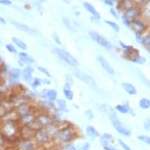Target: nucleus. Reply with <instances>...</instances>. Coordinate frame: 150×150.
Listing matches in <instances>:
<instances>
[{
	"instance_id": "nucleus-33",
	"label": "nucleus",
	"mask_w": 150,
	"mask_h": 150,
	"mask_svg": "<svg viewBox=\"0 0 150 150\" xmlns=\"http://www.w3.org/2000/svg\"><path fill=\"white\" fill-rule=\"evenodd\" d=\"M63 23H64V25L65 26V28L69 31L71 32H75V26H74V25L71 22V21L69 19V17H63Z\"/></svg>"
},
{
	"instance_id": "nucleus-46",
	"label": "nucleus",
	"mask_w": 150,
	"mask_h": 150,
	"mask_svg": "<svg viewBox=\"0 0 150 150\" xmlns=\"http://www.w3.org/2000/svg\"><path fill=\"white\" fill-rule=\"evenodd\" d=\"M144 128L145 130L150 131V118L146 119L144 122Z\"/></svg>"
},
{
	"instance_id": "nucleus-4",
	"label": "nucleus",
	"mask_w": 150,
	"mask_h": 150,
	"mask_svg": "<svg viewBox=\"0 0 150 150\" xmlns=\"http://www.w3.org/2000/svg\"><path fill=\"white\" fill-rule=\"evenodd\" d=\"M20 127L18 121H3L0 127V131L3 134L6 138L13 139L16 136H19Z\"/></svg>"
},
{
	"instance_id": "nucleus-27",
	"label": "nucleus",
	"mask_w": 150,
	"mask_h": 150,
	"mask_svg": "<svg viewBox=\"0 0 150 150\" xmlns=\"http://www.w3.org/2000/svg\"><path fill=\"white\" fill-rule=\"evenodd\" d=\"M55 104H56L57 110L61 111L64 113H66L69 112V107H68L66 100L62 98H57V101H55Z\"/></svg>"
},
{
	"instance_id": "nucleus-21",
	"label": "nucleus",
	"mask_w": 150,
	"mask_h": 150,
	"mask_svg": "<svg viewBox=\"0 0 150 150\" xmlns=\"http://www.w3.org/2000/svg\"><path fill=\"white\" fill-rule=\"evenodd\" d=\"M115 111L121 114H129L133 112V109L130 108V105L127 101L123 102V104H118L114 108Z\"/></svg>"
},
{
	"instance_id": "nucleus-20",
	"label": "nucleus",
	"mask_w": 150,
	"mask_h": 150,
	"mask_svg": "<svg viewBox=\"0 0 150 150\" xmlns=\"http://www.w3.org/2000/svg\"><path fill=\"white\" fill-rule=\"evenodd\" d=\"M83 7L84 9L89 12L92 16L94 21H98L101 20V15L99 14V13L98 12V10H96V8L94 7V6L93 4H91L89 2H84L83 3Z\"/></svg>"
},
{
	"instance_id": "nucleus-34",
	"label": "nucleus",
	"mask_w": 150,
	"mask_h": 150,
	"mask_svg": "<svg viewBox=\"0 0 150 150\" xmlns=\"http://www.w3.org/2000/svg\"><path fill=\"white\" fill-rule=\"evenodd\" d=\"M131 62L138 64H144L146 62V58L138 54L131 59Z\"/></svg>"
},
{
	"instance_id": "nucleus-7",
	"label": "nucleus",
	"mask_w": 150,
	"mask_h": 150,
	"mask_svg": "<svg viewBox=\"0 0 150 150\" xmlns=\"http://www.w3.org/2000/svg\"><path fill=\"white\" fill-rule=\"evenodd\" d=\"M35 122L40 129L44 128L51 123H55L52 113L40 110H38L37 112Z\"/></svg>"
},
{
	"instance_id": "nucleus-26",
	"label": "nucleus",
	"mask_w": 150,
	"mask_h": 150,
	"mask_svg": "<svg viewBox=\"0 0 150 150\" xmlns=\"http://www.w3.org/2000/svg\"><path fill=\"white\" fill-rule=\"evenodd\" d=\"M11 41H12V43L14 45L15 47L21 50L22 51H26L28 50L27 43H25V42H24L22 40H21L19 38L12 37L11 38Z\"/></svg>"
},
{
	"instance_id": "nucleus-56",
	"label": "nucleus",
	"mask_w": 150,
	"mask_h": 150,
	"mask_svg": "<svg viewBox=\"0 0 150 150\" xmlns=\"http://www.w3.org/2000/svg\"><path fill=\"white\" fill-rule=\"evenodd\" d=\"M48 150H62V149H61V148H60V146H58V145H54V146H53V147L50 148V149Z\"/></svg>"
},
{
	"instance_id": "nucleus-23",
	"label": "nucleus",
	"mask_w": 150,
	"mask_h": 150,
	"mask_svg": "<svg viewBox=\"0 0 150 150\" xmlns=\"http://www.w3.org/2000/svg\"><path fill=\"white\" fill-rule=\"evenodd\" d=\"M138 54L139 51L135 48H134L132 46H128L127 49L123 50V56L130 61H131V59Z\"/></svg>"
},
{
	"instance_id": "nucleus-8",
	"label": "nucleus",
	"mask_w": 150,
	"mask_h": 150,
	"mask_svg": "<svg viewBox=\"0 0 150 150\" xmlns=\"http://www.w3.org/2000/svg\"><path fill=\"white\" fill-rule=\"evenodd\" d=\"M89 36L93 42H95L97 44L101 46V47H103L107 50H111L113 47L112 44L106 39L105 37L100 34V33H98V32H95V31L91 30L89 32Z\"/></svg>"
},
{
	"instance_id": "nucleus-36",
	"label": "nucleus",
	"mask_w": 150,
	"mask_h": 150,
	"mask_svg": "<svg viewBox=\"0 0 150 150\" xmlns=\"http://www.w3.org/2000/svg\"><path fill=\"white\" fill-rule=\"evenodd\" d=\"M37 70L40 71V73L42 74V75H44L45 77H47V78H51V73H50V71L47 69V68H45L43 66H41V65H39V66H37Z\"/></svg>"
},
{
	"instance_id": "nucleus-51",
	"label": "nucleus",
	"mask_w": 150,
	"mask_h": 150,
	"mask_svg": "<svg viewBox=\"0 0 150 150\" xmlns=\"http://www.w3.org/2000/svg\"><path fill=\"white\" fill-rule=\"evenodd\" d=\"M11 4H12V2L10 0H0V5L10 6Z\"/></svg>"
},
{
	"instance_id": "nucleus-29",
	"label": "nucleus",
	"mask_w": 150,
	"mask_h": 150,
	"mask_svg": "<svg viewBox=\"0 0 150 150\" xmlns=\"http://www.w3.org/2000/svg\"><path fill=\"white\" fill-rule=\"evenodd\" d=\"M134 6L132 0H120L118 3V10L123 12Z\"/></svg>"
},
{
	"instance_id": "nucleus-25",
	"label": "nucleus",
	"mask_w": 150,
	"mask_h": 150,
	"mask_svg": "<svg viewBox=\"0 0 150 150\" xmlns=\"http://www.w3.org/2000/svg\"><path fill=\"white\" fill-rule=\"evenodd\" d=\"M60 126L61 125L58 124V123H51V124H50V125L47 126V127H46L42 128V129H44L47 133L49 134V135L51 136L52 138L54 139L55 136L57 134V131H58V129H59Z\"/></svg>"
},
{
	"instance_id": "nucleus-47",
	"label": "nucleus",
	"mask_w": 150,
	"mask_h": 150,
	"mask_svg": "<svg viewBox=\"0 0 150 150\" xmlns=\"http://www.w3.org/2000/svg\"><path fill=\"white\" fill-rule=\"evenodd\" d=\"M143 39V34H140V33H135V40L137 42L142 44Z\"/></svg>"
},
{
	"instance_id": "nucleus-28",
	"label": "nucleus",
	"mask_w": 150,
	"mask_h": 150,
	"mask_svg": "<svg viewBox=\"0 0 150 150\" xmlns=\"http://www.w3.org/2000/svg\"><path fill=\"white\" fill-rule=\"evenodd\" d=\"M62 91H63L64 98L66 99L67 101H72L73 100L74 97H75V93H74V91L71 89V86H67V85L64 84Z\"/></svg>"
},
{
	"instance_id": "nucleus-60",
	"label": "nucleus",
	"mask_w": 150,
	"mask_h": 150,
	"mask_svg": "<svg viewBox=\"0 0 150 150\" xmlns=\"http://www.w3.org/2000/svg\"><path fill=\"white\" fill-rule=\"evenodd\" d=\"M2 123H3V120L0 118V127H1V125H2Z\"/></svg>"
},
{
	"instance_id": "nucleus-24",
	"label": "nucleus",
	"mask_w": 150,
	"mask_h": 150,
	"mask_svg": "<svg viewBox=\"0 0 150 150\" xmlns=\"http://www.w3.org/2000/svg\"><path fill=\"white\" fill-rule=\"evenodd\" d=\"M85 133H86V136L91 138V139H96V138H99L101 136L98 130L96 127H94L93 126L91 125H89L86 127V130H85Z\"/></svg>"
},
{
	"instance_id": "nucleus-5",
	"label": "nucleus",
	"mask_w": 150,
	"mask_h": 150,
	"mask_svg": "<svg viewBox=\"0 0 150 150\" xmlns=\"http://www.w3.org/2000/svg\"><path fill=\"white\" fill-rule=\"evenodd\" d=\"M108 117H109V120H110L112 125L116 129L117 133L120 134V135L124 136V137H130L131 130L123 126L120 120L119 119L116 111H113L111 113L108 114Z\"/></svg>"
},
{
	"instance_id": "nucleus-13",
	"label": "nucleus",
	"mask_w": 150,
	"mask_h": 150,
	"mask_svg": "<svg viewBox=\"0 0 150 150\" xmlns=\"http://www.w3.org/2000/svg\"><path fill=\"white\" fill-rule=\"evenodd\" d=\"M17 148L18 150H35L37 147L33 139H21L17 141Z\"/></svg>"
},
{
	"instance_id": "nucleus-1",
	"label": "nucleus",
	"mask_w": 150,
	"mask_h": 150,
	"mask_svg": "<svg viewBox=\"0 0 150 150\" xmlns=\"http://www.w3.org/2000/svg\"><path fill=\"white\" fill-rule=\"evenodd\" d=\"M79 130L72 123L65 121L60 126L57 134L54 138V144L56 145H62L66 143H72L79 137Z\"/></svg>"
},
{
	"instance_id": "nucleus-45",
	"label": "nucleus",
	"mask_w": 150,
	"mask_h": 150,
	"mask_svg": "<svg viewBox=\"0 0 150 150\" xmlns=\"http://www.w3.org/2000/svg\"><path fill=\"white\" fill-rule=\"evenodd\" d=\"M51 79L50 78H47V77H45L43 79H42V84L44 85V86H50L51 84Z\"/></svg>"
},
{
	"instance_id": "nucleus-11",
	"label": "nucleus",
	"mask_w": 150,
	"mask_h": 150,
	"mask_svg": "<svg viewBox=\"0 0 150 150\" xmlns=\"http://www.w3.org/2000/svg\"><path fill=\"white\" fill-rule=\"evenodd\" d=\"M39 93H40V99L48 100L54 102L57 101L58 97L57 91L53 88H43L39 92Z\"/></svg>"
},
{
	"instance_id": "nucleus-41",
	"label": "nucleus",
	"mask_w": 150,
	"mask_h": 150,
	"mask_svg": "<svg viewBox=\"0 0 150 150\" xmlns=\"http://www.w3.org/2000/svg\"><path fill=\"white\" fill-rule=\"evenodd\" d=\"M100 137H101L100 139L108 141V142H112V141H113V136H112V134H111L110 133H106L105 132V133L102 134Z\"/></svg>"
},
{
	"instance_id": "nucleus-16",
	"label": "nucleus",
	"mask_w": 150,
	"mask_h": 150,
	"mask_svg": "<svg viewBox=\"0 0 150 150\" xmlns=\"http://www.w3.org/2000/svg\"><path fill=\"white\" fill-rule=\"evenodd\" d=\"M10 22L12 24L15 28H17V29H19L21 32H25V33H27L28 35H37L39 32L36 29H35L33 28L30 27L28 25H25V24H23V23L18 22V21H10Z\"/></svg>"
},
{
	"instance_id": "nucleus-15",
	"label": "nucleus",
	"mask_w": 150,
	"mask_h": 150,
	"mask_svg": "<svg viewBox=\"0 0 150 150\" xmlns=\"http://www.w3.org/2000/svg\"><path fill=\"white\" fill-rule=\"evenodd\" d=\"M97 62H98V64L101 65V67L105 70V71L108 73L109 75H114L115 74V70L113 67L111 65V64L108 62V61L106 59L105 57L102 55H98L96 57Z\"/></svg>"
},
{
	"instance_id": "nucleus-58",
	"label": "nucleus",
	"mask_w": 150,
	"mask_h": 150,
	"mask_svg": "<svg viewBox=\"0 0 150 150\" xmlns=\"http://www.w3.org/2000/svg\"><path fill=\"white\" fill-rule=\"evenodd\" d=\"M63 2L66 4H69V3H71V0H63Z\"/></svg>"
},
{
	"instance_id": "nucleus-17",
	"label": "nucleus",
	"mask_w": 150,
	"mask_h": 150,
	"mask_svg": "<svg viewBox=\"0 0 150 150\" xmlns=\"http://www.w3.org/2000/svg\"><path fill=\"white\" fill-rule=\"evenodd\" d=\"M36 130L27 126H21L19 130V138L21 139H33Z\"/></svg>"
},
{
	"instance_id": "nucleus-30",
	"label": "nucleus",
	"mask_w": 150,
	"mask_h": 150,
	"mask_svg": "<svg viewBox=\"0 0 150 150\" xmlns=\"http://www.w3.org/2000/svg\"><path fill=\"white\" fill-rule=\"evenodd\" d=\"M41 85H42V79L40 77H34L32 81L31 82V83L29 84L31 89L34 90V91H37V89Z\"/></svg>"
},
{
	"instance_id": "nucleus-50",
	"label": "nucleus",
	"mask_w": 150,
	"mask_h": 150,
	"mask_svg": "<svg viewBox=\"0 0 150 150\" xmlns=\"http://www.w3.org/2000/svg\"><path fill=\"white\" fill-rule=\"evenodd\" d=\"M6 140V137L3 135V134L0 131V147H2V146L4 145Z\"/></svg>"
},
{
	"instance_id": "nucleus-43",
	"label": "nucleus",
	"mask_w": 150,
	"mask_h": 150,
	"mask_svg": "<svg viewBox=\"0 0 150 150\" xmlns=\"http://www.w3.org/2000/svg\"><path fill=\"white\" fill-rule=\"evenodd\" d=\"M117 142H118L119 145H120V146L121 149L123 150H132L131 149V148H130L124 141L122 140V139H120V138H119V139H117Z\"/></svg>"
},
{
	"instance_id": "nucleus-55",
	"label": "nucleus",
	"mask_w": 150,
	"mask_h": 150,
	"mask_svg": "<svg viewBox=\"0 0 150 150\" xmlns=\"http://www.w3.org/2000/svg\"><path fill=\"white\" fill-rule=\"evenodd\" d=\"M0 24H1V25H3L6 24V19L4 18V17H0Z\"/></svg>"
},
{
	"instance_id": "nucleus-14",
	"label": "nucleus",
	"mask_w": 150,
	"mask_h": 150,
	"mask_svg": "<svg viewBox=\"0 0 150 150\" xmlns=\"http://www.w3.org/2000/svg\"><path fill=\"white\" fill-rule=\"evenodd\" d=\"M21 71H22L21 79L25 82V83L29 85L34 78L33 75H34L35 72V68L32 65H28V66L24 67L23 69H21Z\"/></svg>"
},
{
	"instance_id": "nucleus-61",
	"label": "nucleus",
	"mask_w": 150,
	"mask_h": 150,
	"mask_svg": "<svg viewBox=\"0 0 150 150\" xmlns=\"http://www.w3.org/2000/svg\"><path fill=\"white\" fill-rule=\"evenodd\" d=\"M149 50V54H150V49H149V50Z\"/></svg>"
},
{
	"instance_id": "nucleus-39",
	"label": "nucleus",
	"mask_w": 150,
	"mask_h": 150,
	"mask_svg": "<svg viewBox=\"0 0 150 150\" xmlns=\"http://www.w3.org/2000/svg\"><path fill=\"white\" fill-rule=\"evenodd\" d=\"M5 47H6V50H7L9 53H10V54H18L17 47H15L14 45L13 44V43H7V44H6Z\"/></svg>"
},
{
	"instance_id": "nucleus-37",
	"label": "nucleus",
	"mask_w": 150,
	"mask_h": 150,
	"mask_svg": "<svg viewBox=\"0 0 150 150\" xmlns=\"http://www.w3.org/2000/svg\"><path fill=\"white\" fill-rule=\"evenodd\" d=\"M74 78L71 74H65L64 75V85L72 86L74 84Z\"/></svg>"
},
{
	"instance_id": "nucleus-44",
	"label": "nucleus",
	"mask_w": 150,
	"mask_h": 150,
	"mask_svg": "<svg viewBox=\"0 0 150 150\" xmlns=\"http://www.w3.org/2000/svg\"><path fill=\"white\" fill-rule=\"evenodd\" d=\"M52 39H53L54 42L57 45H58V46H62V40H61V38H60L58 34H57L56 32H54V33L52 34Z\"/></svg>"
},
{
	"instance_id": "nucleus-12",
	"label": "nucleus",
	"mask_w": 150,
	"mask_h": 150,
	"mask_svg": "<svg viewBox=\"0 0 150 150\" xmlns=\"http://www.w3.org/2000/svg\"><path fill=\"white\" fill-rule=\"evenodd\" d=\"M18 64H20L21 67L28 66V65H32L35 63V59L34 57L29 55L26 51L18 52Z\"/></svg>"
},
{
	"instance_id": "nucleus-52",
	"label": "nucleus",
	"mask_w": 150,
	"mask_h": 150,
	"mask_svg": "<svg viewBox=\"0 0 150 150\" xmlns=\"http://www.w3.org/2000/svg\"><path fill=\"white\" fill-rule=\"evenodd\" d=\"M103 2L106 6H111V7L114 5L113 0H103Z\"/></svg>"
},
{
	"instance_id": "nucleus-3",
	"label": "nucleus",
	"mask_w": 150,
	"mask_h": 150,
	"mask_svg": "<svg viewBox=\"0 0 150 150\" xmlns=\"http://www.w3.org/2000/svg\"><path fill=\"white\" fill-rule=\"evenodd\" d=\"M53 53L56 57L62 62H64L69 66L76 69L79 65V61L73 55L68 52L66 50L61 48V47H54L53 49Z\"/></svg>"
},
{
	"instance_id": "nucleus-32",
	"label": "nucleus",
	"mask_w": 150,
	"mask_h": 150,
	"mask_svg": "<svg viewBox=\"0 0 150 150\" xmlns=\"http://www.w3.org/2000/svg\"><path fill=\"white\" fill-rule=\"evenodd\" d=\"M142 45L144 47H145L146 49H150V32H145V34L143 35Z\"/></svg>"
},
{
	"instance_id": "nucleus-53",
	"label": "nucleus",
	"mask_w": 150,
	"mask_h": 150,
	"mask_svg": "<svg viewBox=\"0 0 150 150\" xmlns=\"http://www.w3.org/2000/svg\"><path fill=\"white\" fill-rule=\"evenodd\" d=\"M103 149L105 150H120V149H116V148L114 147L113 145H112V144H111V145H108V146H105V147H104Z\"/></svg>"
},
{
	"instance_id": "nucleus-35",
	"label": "nucleus",
	"mask_w": 150,
	"mask_h": 150,
	"mask_svg": "<svg viewBox=\"0 0 150 150\" xmlns=\"http://www.w3.org/2000/svg\"><path fill=\"white\" fill-rule=\"evenodd\" d=\"M105 23L107 25H108V26H109V27H110L115 32H120V26H119L118 24L115 22V21H112L106 20V21H105Z\"/></svg>"
},
{
	"instance_id": "nucleus-54",
	"label": "nucleus",
	"mask_w": 150,
	"mask_h": 150,
	"mask_svg": "<svg viewBox=\"0 0 150 150\" xmlns=\"http://www.w3.org/2000/svg\"><path fill=\"white\" fill-rule=\"evenodd\" d=\"M6 98V95H5L4 93L0 92V104H2L3 101H5V99Z\"/></svg>"
},
{
	"instance_id": "nucleus-57",
	"label": "nucleus",
	"mask_w": 150,
	"mask_h": 150,
	"mask_svg": "<svg viewBox=\"0 0 150 150\" xmlns=\"http://www.w3.org/2000/svg\"><path fill=\"white\" fill-rule=\"evenodd\" d=\"M3 64H4V62H3V57H2V55L0 54V66H1V65H3Z\"/></svg>"
},
{
	"instance_id": "nucleus-18",
	"label": "nucleus",
	"mask_w": 150,
	"mask_h": 150,
	"mask_svg": "<svg viewBox=\"0 0 150 150\" xmlns=\"http://www.w3.org/2000/svg\"><path fill=\"white\" fill-rule=\"evenodd\" d=\"M130 27L134 31L135 33H140V34L145 33L146 32V30H147V27H146L145 23L143 22L142 21L138 19V18L130 22Z\"/></svg>"
},
{
	"instance_id": "nucleus-40",
	"label": "nucleus",
	"mask_w": 150,
	"mask_h": 150,
	"mask_svg": "<svg viewBox=\"0 0 150 150\" xmlns=\"http://www.w3.org/2000/svg\"><path fill=\"white\" fill-rule=\"evenodd\" d=\"M84 116L86 117L89 121H92L94 119V113L92 109L91 108H88V109H86L85 112H84Z\"/></svg>"
},
{
	"instance_id": "nucleus-19",
	"label": "nucleus",
	"mask_w": 150,
	"mask_h": 150,
	"mask_svg": "<svg viewBox=\"0 0 150 150\" xmlns=\"http://www.w3.org/2000/svg\"><path fill=\"white\" fill-rule=\"evenodd\" d=\"M140 13L141 11L139 10V8L134 6L128 9L127 10H126L125 12L123 13V17H124L127 20L129 21L130 22H131L132 21L137 19L139 17Z\"/></svg>"
},
{
	"instance_id": "nucleus-42",
	"label": "nucleus",
	"mask_w": 150,
	"mask_h": 150,
	"mask_svg": "<svg viewBox=\"0 0 150 150\" xmlns=\"http://www.w3.org/2000/svg\"><path fill=\"white\" fill-rule=\"evenodd\" d=\"M138 139L142 142L147 144V145H150V136L145 135V134H141V135L138 136Z\"/></svg>"
},
{
	"instance_id": "nucleus-59",
	"label": "nucleus",
	"mask_w": 150,
	"mask_h": 150,
	"mask_svg": "<svg viewBox=\"0 0 150 150\" xmlns=\"http://www.w3.org/2000/svg\"><path fill=\"white\" fill-rule=\"evenodd\" d=\"M35 150H46V149H42V148L38 147V148H36V149H35Z\"/></svg>"
},
{
	"instance_id": "nucleus-31",
	"label": "nucleus",
	"mask_w": 150,
	"mask_h": 150,
	"mask_svg": "<svg viewBox=\"0 0 150 150\" xmlns=\"http://www.w3.org/2000/svg\"><path fill=\"white\" fill-rule=\"evenodd\" d=\"M138 106L142 109H149L150 108V100L147 98H142L138 101Z\"/></svg>"
},
{
	"instance_id": "nucleus-22",
	"label": "nucleus",
	"mask_w": 150,
	"mask_h": 150,
	"mask_svg": "<svg viewBox=\"0 0 150 150\" xmlns=\"http://www.w3.org/2000/svg\"><path fill=\"white\" fill-rule=\"evenodd\" d=\"M121 86H122V88L123 89V91H125L126 93H127L129 95L134 96V95H136L137 93H138L135 86H134V84L130 83L123 82V83H122V84H121Z\"/></svg>"
},
{
	"instance_id": "nucleus-48",
	"label": "nucleus",
	"mask_w": 150,
	"mask_h": 150,
	"mask_svg": "<svg viewBox=\"0 0 150 150\" xmlns=\"http://www.w3.org/2000/svg\"><path fill=\"white\" fill-rule=\"evenodd\" d=\"M79 150H91V144L89 142L83 143Z\"/></svg>"
},
{
	"instance_id": "nucleus-6",
	"label": "nucleus",
	"mask_w": 150,
	"mask_h": 150,
	"mask_svg": "<svg viewBox=\"0 0 150 150\" xmlns=\"http://www.w3.org/2000/svg\"><path fill=\"white\" fill-rule=\"evenodd\" d=\"M21 73L22 71L20 68L13 67L10 69L9 76L6 82L11 90L20 85V82L21 80Z\"/></svg>"
},
{
	"instance_id": "nucleus-38",
	"label": "nucleus",
	"mask_w": 150,
	"mask_h": 150,
	"mask_svg": "<svg viewBox=\"0 0 150 150\" xmlns=\"http://www.w3.org/2000/svg\"><path fill=\"white\" fill-rule=\"evenodd\" d=\"M59 146L62 150H78L76 146L73 143H66Z\"/></svg>"
},
{
	"instance_id": "nucleus-9",
	"label": "nucleus",
	"mask_w": 150,
	"mask_h": 150,
	"mask_svg": "<svg viewBox=\"0 0 150 150\" xmlns=\"http://www.w3.org/2000/svg\"><path fill=\"white\" fill-rule=\"evenodd\" d=\"M75 70L73 71V74L76 77L77 79H79L80 81L83 82L84 83H86V85H88L92 88H95L97 87L96 82H95V79H93V77L88 75L86 72L81 71V70H79V69H74Z\"/></svg>"
},
{
	"instance_id": "nucleus-49",
	"label": "nucleus",
	"mask_w": 150,
	"mask_h": 150,
	"mask_svg": "<svg viewBox=\"0 0 150 150\" xmlns=\"http://www.w3.org/2000/svg\"><path fill=\"white\" fill-rule=\"evenodd\" d=\"M109 11H110V13H111V15H112V16H113L115 18L118 19V17H119L118 12H117V11H116V10H115L113 7H111L110 10H109Z\"/></svg>"
},
{
	"instance_id": "nucleus-10",
	"label": "nucleus",
	"mask_w": 150,
	"mask_h": 150,
	"mask_svg": "<svg viewBox=\"0 0 150 150\" xmlns=\"http://www.w3.org/2000/svg\"><path fill=\"white\" fill-rule=\"evenodd\" d=\"M35 105L37 108L40 111H44L47 112H50L52 113L53 112L57 109L56 107V104L54 101H48V100H42V99H39L38 101L35 102Z\"/></svg>"
},
{
	"instance_id": "nucleus-2",
	"label": "nucleus",
	"mask_w": 150,
	"mask_h": 150,
	"mask_svg": "<svg viewBox=\"0 0 150 150\" xmlns=\"http://www.w3.org/2000/svg\"><path fill=\"white\" fill-rule=\"evenodd\" d=\"M33 141L36 144L37 147L42 148L46 150L50 149L54 145V139L51 136L49 135V134L44 129H39L35 132Z\"/></svg>"
}]
</instances>
